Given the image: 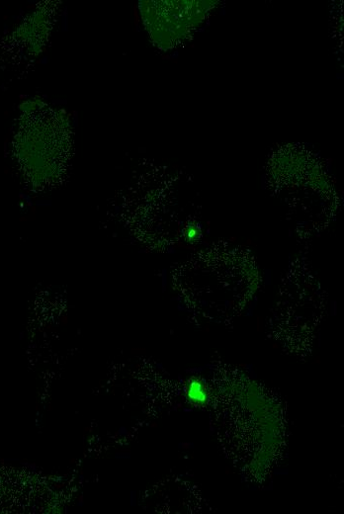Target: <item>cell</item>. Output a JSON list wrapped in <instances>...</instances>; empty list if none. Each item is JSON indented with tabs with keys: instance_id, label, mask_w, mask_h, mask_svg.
<instances>
[{
	"instance_id": "6da1fadb",
	"label": "cell",
	"mask_w": 344,
	"mask_h": 514,
	"mask_svg": "<svg viewBox=\"0 0 344 514\" xmlns=\"http://www.w3.org/2000/svg\"><path fill=\"white\" fill-rule=\"evenodd\" d=\"M187 398L194 404L202 405L207 402L208 395L203 383L199 380H192L187 386Z\"/></svg>"
},
{
	"instance_id": "7a4b0ae2",
	"label": "cell",
	"mask_w": 344,
	"mask_h": 514,
	"mask_svg": "<svg viewBox=\"0 0 344 514\" xmlns=\"http://www.w3.org/2000/svg\"><path fill=\"white\" fill-rule=\"evenodd\" d=\"M201 235V229L200 227L196 226V225H188L185 230H184V236H185V239L187 241H190V242H194L196 241L197 239H199Z\"/></svg>"
}]
</instances>
